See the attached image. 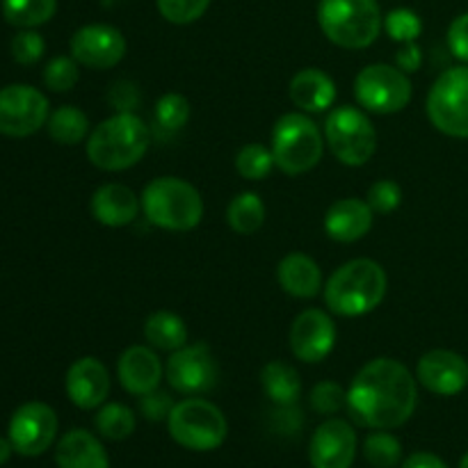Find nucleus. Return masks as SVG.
Segmentation results:
<instances>
[{
	"label": "nucleus",
	"instance_id": "ddd939ff",
	"mask_svg": "<svg viewBox=\"0 0 468 468\" xmlns=\"http://www.w3.org/2000/svg\"><path fill=\"white\" fill-rule=\"evenodd\" d=\"M69 48H71V58L80 67L103 71V69L117 67L126 58L128 44L119 27L108 26V23H90L73 32Z\"/></svg>",
	"mask_w": 468,
	"mask_h": 468
},
{
	"label": "nucleus",
	"instance_id": "aec40b11",
	"mask_svg": "<svg viewBox=\"0 0 468 468\" xmlns=\"http://www.w3.org/2000/svg\"><path fill=\"white\" fill-rule=\"evenodd\" d=\"M375 213L368 201L356 199V197H346V199L334 201L324 213V233L336 242L361 240L373 229Z\"/></svg>",
	"mask_w": 468,
	"mask_h": 468
},
{
	"label": "nucleus",
	"instance_id": "c9c22d12",
	"mask_svg": "<svg viewBox=\"0 0 468 468\" xmlns=\"http://www.w3.org/2000/svg\"><path fill=\"white\" fill-rule=\"evenodd\" d=\"M309 402L315 414L334 416L347 407V391L338 382L324 379V382H318L311 388Z\"/></svg>",
	"mask_w": 468,
	"mask_h": 468
},
{
	"label": "nucleus",
	"instance_id": "49530a36",
	"mask_svg": "<svg viewBox=\"0 0 468 468\" xmlns=\"http://www.w3.org/2000/svg\"><path fill=\"white\" fill-rule=\"evenodd\" d=\"M460 468H468V452L464 457H462V462H460Z\"/></svg>",
	"mask_w": 468,
	"mask_h": 468
},
{
	"label": "nucleus",
	"instance_id": "bb28decb",
	"mask_svg": "<svg viewBox=\"0 0 468 468\" xmlns=\"http://www.w3.org/2000/svg\"><path fill=\"white\" fill-rule=\"evenodd\" d=\"M227 224L238 236H254L265 224V201L259 192L245 190L229 201Z\"/></svg>",
	"mask_w": 468,
	"mask_h": 468
},
{
	"label": "nucleus",
	"instance_id": "393cba45",
	"mask_svg": "<svg viewBox=\"0 0 468 468\" xmlns=\"http://www.w3.org/2000/svg\"><path fill=\"white\" fill-rule=\"evenodd\" d=\"M261 387L268 400L279 407H295L302 398V378L288 361H268L261 370Z\"/></svg>",
	"mask_w": 468,
	"mask_h": 468
},
{
	"label": "nucleus",
	"instance_id": "39448f33",
	"mask_svg": "<svg viewBox=\"0 0 468 468\" xmlns=\"http://www.w3.org/2000/svg\"><path fill=\"white\" fill-rule=\"evenodd\" d=\"M318 23L334 46L347 50L373 46L384 27L378 0H320Z\"/></svg>",
	"mask_w": 468,
	"mask_h": 468
},
{
	"label": "nucleus",
	"instance_id": "72a5a7b5",
	"mask_svg": "<svg viewBox=\"0 0 468 468\" xmlns=\"http://www.w3.org/2000/svg\"><path fill=\"white\" fill-rule=\"evenodd\" d=\"M78 67H80V64H78L73 58L58 55V58H53L44 67V73H41L44 85L48 87L50 91H55V94H64V91L73 90L78 78H80V69Z\"/></svg>",
	"mask_w": 468,
	"mask_h": 468
},
{
	"label": "nucleus",
	"instance_id": "6e6552de",
	"mask_svg": "<svg viewBox=\"0 0 468 468\" xmlns=\"http://www.w3.org/2000/svg\"><path fill=\"white\" fill-rule=\"evenodd\" d=\"M324 142L338 163L347 167H361L378 151V131L366 110L341 105L327 114Z\"/></svg>",
	"mask_w": 468,
	"mask_h": 468
},
{
	"label": "nucleus",
	"instance_id": "dca6fc26",
	"mask_svg": "<svg viewBox=\"0 0 468 468\" xmlns=\"http://www.w3.org/2000/svg\"><path fill=\"white\" fill-rule=\"evenodd\" d=\"M356 446V432L347 420L327 419L311 437L309 462L314 468H352Z\"/></svg>",
	"mask_w": 468,
	"mask_h": 468
},
{
	"label": "nucleus",
	"instance_id": "9d476101",
	"mask_svg": "<svg viewBox=\"0 0 468 468\" xmlns=\"http://www.w3.org/2000/svg\"><path fill=\"white\" fill-rule=\"evenodd\" d=\"M414 85L396 64H368L355 78V99L373 114H396L411 103Z\"/></svg>",
	"mask_w": 468,
	"mask_h": 468
},
{
	"label": "nucleus",
	"instance_id": "2eb2a0df",
	"mask_svg": "<svg viewBox=\"0 0 468 468\" xmlns=\"http://www.w3.org/2000/svg\"><path fill=\"white\" fill-rule=\"evenodd\" d=\"M336 324L332 315L323 309H306L292 320L288 343L295 359L304 364H320L332 355L336 346Z\"/></svg>",
	"mask_w": 468,
	"mask_h": 468
},
{
	"label": "nucleus",
	"instance_id": "1a4fd4ad",
	"mask_svg": "<svg viewBox=\"0 0 468 468\" xmlns=\"http://www.w3.org/2000/svg\"><path fill=\"white\" fill-rule=\"evenodd\" d=\"M425 112L439 133L468 140V64L446 69L432 82Z\"/></svg>",
	"mask_w": 468,
	"mask_h": 468
},
{
	"label": "nucleus",
	"instance_id": "a19ab883",
	"mask_svg": "<svg viewBox=\"0 0 468 468\" xmlns=\"http://www.w3.org/2000/svg\"><path fill=\"white\" fill-rule=\"evenodd\" d=\"M108 99L117 112H133L140 103V90L133 80H119L112 85Z\"/></svg>",
	"mask_w": 468,
	"mask_h": 468
},
{
	"label": "nucleus",
	"instance_id": "f8f14e48",
	"mask_svg": "<svg viewBox=\"0 0 468 468\" xmlns=\"http://www.w3.org/2000/svg\"><path fill=\"white\" fill-rule=\"evenodd\" d=\"M48 99L32 85H7L0 90V135L27 137L46 126Z\"/></svg>",
	"mask_w": 468,
	"mask_h": 468
},
{
	"label": "nucleus",
	"instance_id": "423d86ee",
	"mask_svg": "<svg viewBox=\"0 0 468 468\" xmlns=\"http://www.w3.org/2000/svg\"><path fill=\"white\" fill-rule=\"evenodd\" d=\"M270 149L283 174L302 176L323 160L324 133L306 112H286L274 122Z\"/></svg>",
	"mask_w": 468,
	"mask_h": 468
},
{
	"label": "nucleus",
	"instance_id": "e433bc0d",
	"mask_svg": "<svg viewBox=\"0 0 468 468\" xmlns=\"http://www.w3.org/2000/svg\"><path fill=\"white\" fill-rule=\"evenodd\" d=\"M158 12L165 21L174 26H187V23L199 21L210 7V0H155Z\"/></svg>",
	"mask_w": 468,
	"mask_h": 468
},
{
	"label": "nucleus",
	"instance_id": "f3484780",
	"mask_svg": "<svg viewBox=\"0 0 468 468\" xmlns=\"http://www.w3.org/2000/svg\"><path fill=\"white\" fill-rule=\"evenodd\" d=\"M416 379L434 396H460L468 387V361L452 350H430L419 359Z\"/></svg>",
	"mask_w": 468,
	"mask_h": 468
},
{
	"label": "nucleus",
	"instance_id": "7ed1b4c3",
	"mask_svg": "<svg viewBox=\"0 0 468 468\" xmlns=\"http://www.w3.org/2000/svg\"><path fill=\"white\" fill-rule=\"evenodd\" d=\"M151 131L135 112H114L103 119L85 142L87 158L103 172H123L144 158Z\"/></svg>",
	"mask_w": 468,
	"mask_h": 468
},
{
	"label": "nucleus",
	"instance_id": "ea45409f",
	"mask_svg": "<svg viewBox=\"0 0 468 468\" xmlns=\"http://www.w3.org/2000/svg\"><path fill=\"white\" fill-rule=\"evenodd\" d=\"M174 405L176 402L172 400V396L165 391H151L146 393V396L140 398V414L144 416L146 420H154V423H158V420H167L169 414H172Z\"/></svg>",
	"mask_w": 468,
	"mask_h": 468
},
{
	"label": "nucleus",
	"instance_id": "c756f323",
	"mask_svg": "<svg viewBox=\"0 0 468 468\" xmlns=\"http://www.w3.org/2000/svg\"><path fill=\"white\" fill-rule=\"evenodd\" d=\"M96 430L108 441H123L135 432V411L131 407L122 405V402H108L101 405L99 414H96Z\"/></svg>",
	"mask_w": 468,
	"mask_h": 468
},
{
	"label": "nucleus",
	"instance_id": "9b49d317",
	"mask_svg": "<svg viewBox=\"0 0 468 468\" xmlns=\"http://www.w3.org/2000/svg\"><path fill=\"white\" fill-rule=\"evenodd\" d=\"M165 378L183 396H204L218 387V359L206 343L183 346L165 364Z\"/></svg>",
	"mask_w": 468,
	"mask_h": 468
},
{
	"label": "nucleus",
	"instance_id": "6ab92c4d",
	"mask_svg": "<svg viewBox=\"0 0 468 468\" xmlns=\"http://www.w3.org/2000/svg\"><path fill=\"white\" fill-rule=\"evenodd\" d=\"M163 361L154 347L133 346L119 355L117 378L123 391L131 396L142 398L146 393L155 391L163 379Z\"/></svg>",
	"mask_w": 468,
	"mask_h": 468
},
{
	"label": "nucleus",
	"instance_id": "58836bf2",
	"mask_svg": "<svg viewBox=\"0 0 468 468\" xmlns=\"http://www.w3.org/2000/svg\"><path fill=\"white\" fill-rule=\"evenodd\" d=\"M12 58L16 59L23 67H30V64H37L41 58H44L46 41L39 32H35V27H26V30L16 32L12 39Z\"/></svg>",
	"mask_w": 468,
	"mask_h": 468
},
{
	"label": "nucleus",
	"instance_id": "f03ea898",
	"mask_svg": "<svg viewBox=\"0 0 468 468\" xmlns=\"http://www.w3.org/2000/svg\"><path fill=\"white\" fill-rule=\"evenodd\" d=\"M387 270L373 259H352L332 272L323 288L324 304L343 318H361L378 309L387 297Z\"/></svg>",
	"mask_w": 468,
	"mask_h": 468
},
{
	"label": "nucleus",
	"instance_id": "a878e982",
	"mask_svg": "<svg viewBox=\"0 0 468 468\" xmlns=\"http://www.w3.org/2000/svg\"><path fill=\"white\" fill-rule=\"evenodd\" d=\"M144 338L154 350L176 352L187 346V327L181 315L172 311H154L144 320Z\"/></svg>",
	"mask_w": 468,
	"mask_h": 468
},
{
	"label": "nucleus",
	"instance_id": "f257e3e1",
	"mask_svg": "<svg viewBox=\"0 0 468 468\" xmlns=\"http://www.w3.org/2000/svg\"><path fill=\"white\" fill-rule=\"evenodd\" d=\"M419 379L391 356L368 361L347 387V414L370 430H396L414 416Z\"/></svg>",
	"mask_w": 468,
	"mask_h": 468
},
{
	"label": "nucleus",
	"instance_id": "7c9ffc66",
	"mask_svg": "<svg viewBox=\"0 0 468 468\" xmlns=\"http://www.w3.org/2000/svg\"><path fill=\"white\" fill-rule=\"evenodd\" d=\"M274 167L277 165H274L272 149L265 144H259V142L245 144L236 154V172L245 181H265Z\"/></svg>",
	"mask_w": 468,
	"mask_h": 468
},
{
	"label": "nucleus",
	"instance_id": "a18cd8bd",
	"mask_svg": "<svg viewBox=\"0 0 468 468\" xmlns=\"http://www.w3.org/2000/svg\"><path fill=\"white\" fill-rule=\"evenodd\" d=\"M12 451H14L12 441H9V439L0 437V464H5V462L9 460V455H12Z\"/></svg>",
	"mask_w": 468,
	"mask_h": 468
},
{
	"label": "nucleus",
	"instance_id": "c85d7f7f",
	"mask_svg": "<svg viewBox=\"0 0 468 468\" xmlns=\"http://www.w3.org/2000/svg\"><path fill=\"white\" fill-rule=\"evenodd\" d=\"M58 12V0H3V16L14 27H39Z\"/></svg>",
	"mask_w": 468,
	"mask_h": 468
},
{
	"label": "nucleus",
	"instance_id": "79ce46f5",
	"mask_svg": "<svg viewBox=\"0 0 468 468\" xmlns=\"http://www.w3.org/2000/svg\"><path fill=\"white\" fill-rule=\"evenodd\" d=\"M448 48L460 62L468 64V12L460 14L448 27Z\"/></svg>",
	"mask_w": 468,
	"mask_h": 468
},
{
	"label": "nucleus",
	"instance_id": "20e7f679",
	"mask_svg": "<svg viewBox=\"0 0 468 468\" xmlns=\"http://www.w3.org/2000/svg\"><path fill=\"white\" fill-rule=\"evenodd\" d=\"M142 213L155 229L174 233L192 231L204 219V197L178 176H158L140 195Z\"/></svg>",
	"mask_w": 468,
	"mask_h": 468
},
{
	"label": "nucleus",
	"instance_id": "f704fd0d",
	"mask_svg": "<svg viewBox=\"0 0 468 468\" xmlns=\"http://www.w3.org/2000/svg\"><path fill=\"white\" fill-rule=\"evenodd\" d=\"M384 30L391 37L393 41H400V44H411L420 37L423 32V21L416 12L411 9H393L384 16Z\"/></svg>",
	"mask_w": 468,
	"mask_h": 468
},
{
	"label": "nucleus",
	"instance_id": "2f4dec72",
	"mask_svg": "<svg viewBox=\"0 0 468 468\" xmlns=\"http://www.w3.org/2000/svg\"><path fill=\"white\" fill-rule=\"evenodd\" d=\"M190 101L183 94H178V91H169V94H163L155 101V126L165 133H176L181 128H186V123L190 122Z\"/></svg>",
	"mask_w": 468,
	"mask_h": 468
},
{
	"label": "nucleus",
	"instance_id": "0eeeda50",
	"mask_svg": "<svg viewBox=\"0 0 468 468\" xmlns=\"http://www.w3.org/2000/svg\"><path fill=\"white\" fill-rule=\"evenodd\" d=\"M167 428L178 446L195 452L215 451L229 434V423L222 410L199 396L176 402L167 419Z\"/></svg>",
	"mask_w": 468,
	"mask_h": 468
},
{
	"label": "nucleus",
	"instance_id": "cd10ccee",
	"mask_svg": "<svg viewBox=\"0 0 468 468\" xmlns=\"http://www.w3.org/2000/svg\"><path fill=\"white\" fill-rule=\"evenodd\" d=\"M50 140L64 146H76L90 137V119L76 105H59L46 122Z\"/></svg>",
	"mask_w": 468,
	"mask_h": 468
},
{
	"label": "nucleus",
	"instance_id": "a211bd4d",
	"mask_svg": "<svg viewBox=\"0 0 468 468\" xmlns=\"http://www.w3.org/2000/svg\"><path fill=\"white\" fill-rule=\"evenodd\" d=\"M67 396L78 410H96L105 405L110 393V373L108 366L96 356H80L73 361L64 379Z\"/></svg>",
	"mask_w": 468,
	"mask_h": 468
},
{
	"label": "nucleus",
	"instance_id": "4c0bfd02",
	"mask_svg": "<svg viewBox=\"0 0 468 468\" xmlns=\"http://www.w3.org/2000/svg\"><path fill=\"white\" fill-rule=\"evenodd\" d=\"M366 201L373 208L375 215H391L402 206V187L400 183L391 178H379L370 186Z\"/></svg>",
	"mask_w": 468,
	"mask_h": 468
},
{
	"label": "nucleus",
	"instance_id": "4468645a",
	"mask_svg": "<svg viewBox=\"0 0 468 468\" xmlns=\"http://www.w3.org/2000/svg\"><path fill=\"white\" fill-rule=\"evenodd\" d=\"M7 434L18 455L37 457L58 437V414L46 402H26L14 411Z\"/></svg>",
	"mask_w": 468,
	"mask_h": 468
},
{
	"label": "nucleus",
	"instance_id": "b1692460",
	"mask_svg": "<svg viewBox=\"0 0 468 468\" xmlns=\"http://www.w3.org/2000/svg\"><path fill=\"white\" fill-rule=\"evenodd\" d=\"M58 468H110L103 443L87 430H71L55 448Z\"/></svg>",
	"mask_w": 468,
	"mask_h": 468
},
{
	"label": "nucleus",
	"instance_id": "5701e85b",
	"mask_svg": "<svg viewBox=\"0 0 468 468\" xmlns=\"http://www.w3.org/2000/svg\"><path fill=\"white\" fill-rule=\"evenodd\" d=\"M277 279L282 291L297 300H311L324 288L320 265L302 251H291L279 261Z\"/></svg>",
	"mask_w": 468,
	"mask_h": 468
},
{
	"label": "nucleus",
	"instance_id": "37998d69",
	"mask_svg": "<svg viewBox=\"0 0 468 468\" xmlns=\"http://www.w3.org/2000/svg\"><path fill=\"white\" fill-rule=\"evenodd\" d=\"M420 62H423V55H420V48L416 46V41L405 44V48L396 55V67H400L405 73L419 71Z\"/></svg>",
	"mask_w": 468,
	"mask_h": 468
},
{
	"label": "nucleus",
	"instance_id": "473e14b6",
	"mask_svg": "<svg viewBox=\"0 0 468 468\" xmlns=\"http://www.w3.org/2000/svg\"><path fill=\"white\" fill-rule=\"evenodd\" d=\"M364 455L373 468H396L402 460V443L388 430H375L366 437Z\"/></svg>",
	"mask_w": 468,
	"mask_h": 468
},
{
	"label": "nucleus",
	"instance_id": "412c9836",
	"mask_svg": "<svg viewBox=\"0 0 468 468\" xmlns=\"http://www.w3.org/2000/svg\"><path fill=\"white\" fill-rule=\"evenodd\" d=\"M90 210L103 227L122 229L140 215L142 199L123 183H105L91 195Z\"/></svg>",
	"mask_w": 468,
	"mask_h": 468
},
{
	"label": "nucleus",
	"instance_id": "4be33fe9",
	"mask_svg": "<svg viewBox=\"0 0 468 468\" xmlns=\"http://www.w3.org/2000/svg\"><path fill=\"white\" fill-rule=\"evenodd\" d=\"M288 96H291L292 103L302 110V112L318 114L327 112L336 103V82L329 73H324L323 69H302L295 76L291 78V85H288Z\"/></svg>",
	"mask_w": 468,
	"mask_h": 468
},
{
	"label": "nucleus",
	"instance_id": "c03bdc74",
	"mask_svg": "<svg viewBox=\"0 0 468 468\" xmlns=\"http://www.w3.org/2000/svg\"><path fill=\"white\" fill-rule=\"evenodd\" d=\"M402 468H448L441 457L432 455V452H414L402 462Z\"/></svg>",
	"mask_w": 468,
	"mask_h": 468
}]
</instances>
